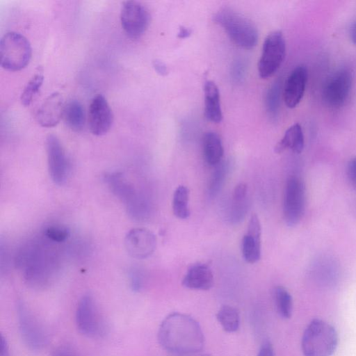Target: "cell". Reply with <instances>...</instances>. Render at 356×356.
<instances>
[{"label": "cell", "mask_w": 356, "mask_h": 356, "mask_svg": "<svg viewBox=\"0 0 356 356\" xmlns=\"http://www.w3.org/2000/svg\"><path fill=\"white\" fill-rule=\"evenodd\" d=\"M158 341L163 349L184 355L200 351L204 344V337L200 325L193 318L174 312L161 322Z\"/></svg>", "instance_id": "6da1fadb"}, {"label": "cell", "mask_w": 356, "mask_h": 356, "mask_svg": "<svg viewBox=\"0 0 356 356\" xmlns=\"http://www.w3.org/2000/svg\"><path fill=\"white\" fill-rule=\"evenodd\" d=\"M41 244L31 243L19 252L17 264L24 268V277L27 283L37 289L47 286L53 278L55 267L51 252H46Z\"/></svg>", "instance_id": "7a4b0ae2"}, {"label": "cell", "mask_w": 356, "mask_h": 356, "mask_svg": "<svg viewBox=\"0 0 356 356\" xmlns=\"http://www.w3.org/2000/svg\"><path fill=\"white\" fill-rule=\"evenodd\" d=\"M339 342L335 328L321 318L312 319L305 327L301 339L304 356H332Z\"/></svg>", "instance_id": "3957f363"}, {"label": "cell", "mask_w": 356, "mask_h": 356, "mask_svg": "<svg viewBox=\"0 0 356 356\" xmlns=\"http://www.w3.org/2000/svg\"><path fill=\"white\" fill-rule=\"evenodd\" d=\"M104 181L111 193L123 202L131 218L144 220L147 218L150 213L149 202L122 172H106Z\"/></svg>", "instance_id": "277c9868"}, {"label": "cell", "mask_w": 356, "mask_h": 356, "mask_svg": "<svg viewBox=\"0 0 356 356\" xmlns=\"http://www.w3.org/2000/svg\"><path fill=\"white\" fill-rule=\"evenodd\" d=\"M213 20L239 47L250 49L256 46L258 40L256 26L252 21L238 12L224 7L215 13Z\"/></svg>", "instance_id": "5b68a950"}, {"label": "cell", "mask_w": 356, "mask_h": 356, "mask_svg": "<svg viewBox=\"0 0 356 356\" xmlns=\"http://www.w3.org/2000/svg\"><path fill=\"white\" fill-rule=\"evenodd\" d=\"M32 49L29 41L17 32H8L0 41L1 66L10 72L26 67L31 58Z\"/></svg>", "instance_id": "8992f818"}, {"label": "cell", "mask_w": 356, "mask_h": 356, "mask_svg": "<svg viewBox=\"0 0 356 356\" xmlns=\"http://www.w3.org/2000/svg\"><path fill=\"white\" fill-rule=\"evenodd\" d=\"M286 54V43L281 31L271 32L266 38L258 63L260 77L271 76L282 65Z\"/></svg>", "instance_id": "52a82bcc"}, {"label": "cell", "mask_w": 356, "mask_h": 356, "mask_svg": "<svg viewBox=\"0 0 356 356\" xmlns=\"http://www.w3.org/2000/svg\"><path fill=\"white\" fill-rule=\"evenodd\" d=\"M305 186L302 180L292 176L288 179L284 193L283 216L289 227L296 225L302 219L305 208Z\"/></svg>", "instance_id": "ba28073f"}, {"label": "cell", "mask_w": 356, "mask_h": 356, "mask_svg": "<svg viewBox=\"0 0 356 356\" xmlns=\"http://www.w3.org/2000/svg\"><path fill=\"white\" fill-rule=\"evenodd\" d=\"M75 320L79 331L88 337L95 338L104 333L103 318L94 298L89 294L84 295L79 301Z\"/></svg>", "instance_id": "9c48e42d"}, {"label": "cell", "mask_w": 356, "mask_h": 356, "mask_svg": "<svg viewBox=\"0 0 356 356\" xmlns=\"http://www.w3.org/2000/svg\"><path fill=\"white\" fill-rule=\"evenodd\" d=\"M353 84V74L348 68L333 73L324 84L322 97L327 106L332 108L342 106L349 97Z\"/></svg>", "instance_id": "30bf717a"}, {"label": "cell", "mask_w": 356, "mask_h": 356, "mask_svg": "<svg viewBox=\"0 0 356 356\" xmlns=\"http://www.w3.org/2000/svg\"><path fill=\"white\" fill-rule=\"evenodd\" d=\"M120 22L125 33L131 38H140L147 29L150 15L147 8L140 2H124L120 11Z\"/></svg>", "instance_id": "8fae6325"}, {"label": "cell", "mask_w": 356, "mask_h": 356, "mask_svg": "<svg viewBox=\"0 0 356 356\" xmlns=\"http://www.w3.org/2000/svg\"><path fill=\"white\" fill-rule=\"evenodd\" d=\"M46 149L49 173L51 180L57 185H63L69 174V163L63 145L54 134L46 140Z\"/></svg>", "instance_id": "7c38bea8"}, {"label": "cell", "mask_w": 356, "mask_h": 356, "mask_svg": "<svg viewBox=\"0 0 356 356\" xmlns=\"http://www.w3.org/2000/svg\"><path fill=\"white\" fill-rule=\"evenodd\" d=\"M88 120L89 129L95 136H103L110 130L113 122V114L102 95H97L92 99Z\"/></svg>", "instance_id": "4fadbf2b"}, {"label": "cell", "mask_w": 356, "mask_h": 356, "mask_svg": "<svg viewBox=\"0 0 356 356\" xmlns=\"http://www.w3.org/2000/svg\"><path fill=\"white\" fill-rule=\"evenodd\" d=\"M124 246L133 258L143 259L149 257L156 248L154 234L145 228H134L126 235Z\"/></svg>", "instance_id": "5bb4252c"}, {"label": "cell", "mask_w": 356, "mask_h": 356, "mask_svg": "<svg viewBox=\"0 0 356 356\" xmlns=\"http://www.w3.org/2000/svg\"><path fill=\"white\" fill-rule=\"evenodd\" d=\"M19 329L24 341L33 349H40L47 341L46 334L38 321L22 305L18 307Z\"/></svg>", "instance_id": "9a60e30c"}, {"label": "cell", "mask_w": 356, "mask_h": 356, "mask_svg": "<svg viewBox=\"0 0 356 356\" xmlns=\"http://www.w3.org/2000/svg\"><path fill=\"white\" fill-rule=\"evenodd\" d=\"M65 104L58 92L49 95L35 113L37 122L43 127H53L63 118Z\"/></svg>", "instance_id": "2e32d148"}, {"label": "cell", "mask_w": 356, "mask_h": 356, "mask_svg": "<svg viewBox=\"0 0 356 356\" xmlns=\"http://www.w3.org/2000/svg\"><path fill=\"white\" fill-rule=\"evenodd\" d=\"M307 70L297 66L287 77L283 90V99L287 107L295 108L301 101L307 81Z\"/></svg>", "instance_id": "e0dca14e"}, {"label": "cell", "mask_w": 356, "mask_h": 356, "mask_svg": "<svg viewBox=\"0 0 356 356\" xmlns=\"http://www.w3.org/2000/svg\"><path fill=\"white\" fill-rule=\"evenodd\" d=\"M261 227L257 214H252L248 226L247 233L244 235L241 252L245 261L250 264L258 261L261 258Z\"/></svg>", "instance_id": "ac0fdd59"}, {"label": "cell", "mask_w": 356, "mask_h": 356, "mask_svg": "<svg viewBox=\"0 0 356 356\" xmlns=\"http://www.w3.org/2000/svg\"><path fill=\"white\" fill-rule=\"evenodd\" d=\"M182 285L191 289L209 290L213 285V273L207 264H195L188 270Z\"/></svg>", "instance_id": "d6986e66"}, {"label": "cell", "mask_w": 356, "mask_h": 356, "mask_svg": "<svg viewBox=\"0 0 356 356\" xmlns=\"http://www.w3.org/2000/svg\"><path fill=\"white\" fill-rule=\"evenodd\" d=\"M204 115L211 122L218 123L222 119L220 102V94L214 82L208 81L204 83Z\"/></svg>", "instance_id": "ffe728a7"}, {"label": "cell", "mask_w": 356, "mask_h": 356, "mask_svg": "<svg viewBox=\"0 0 356 356\" xmlns=\"http://www.w3.org/2000/svg\"><path fill=\"white\" fill-rule=\"evenodd\" d=\"M305 145L304 135L301 126L294 124L285 132L282 138L275 147V152L281 153L289 149L295 153L302 152Z\"/></svg>", "instance_id": "44dd1931"}, {"label": "cell", "mask_w": 356, "mask_h": 356, "mask_svg": "<svg viewBox=\"0 0 356 356\" xmlns=\"http://www.w3.org/2000/svg\"><path fill=\"white\" fill-rule=\"evenodd\" d=\"M312 276L315 282L321 285H332L338 276V269L334 261L327 257L320 258L314 264Z\"/></svg>", "instance_id": "7402d4cb"}, {"label": "cell", "mask_w": 356, "mask_h": 356, "mask_svg": "<svg viewBox=\"0 0 356 356\" xmlns=\"http://www.w3.org/2000/svg\"><path fill=\"white\" fill-rule=\"evenodd\" d=\"M204 160L210 165H217L223 156V147L220 136L215 132L206 133L202 138Z\"/></svg>", "instance_id": "603a6c76"}, {"label": "cell", "mask_w": 356, "mask_h": 356, "mask_svg": "<svg viewBox=\"0 0 356 356\" xmlns=\"http://www.w3.org/2000/svg\"><path fill=\"white\" fill-rule=\"evenodd\" d=\"M63 119L71 130L81 131L86 122L85 110L82 104L76 99L70 101L65 104Z\"/></svg>", "instance_id": "cb8c5ba5"}, {"label": "cell", "mask_w": 356, "mask_h": 356, "mask_svg": "<svg viewBox=\"0 0 356 356\" xmlns=\"http://www.w3.org/2000/svg\"><path fill=\"white\" fill-rule=\"evenodd\" d=\"M190 191L188 187L179 186L174 192L172 199V211L179 219H186L190 216L188 207Z\"/></svg>", "instance_id": "d4e9b609"}, {"label": "cell", "mask_w": 356, "mask_h": 356, "mask_svg": "<svg viewBox=\"0 0 356 356\" xmlns=\"http://www.w3.org/2000/svg\"><path fill=\"white\" fill-rule=\"evenodd\" d=\"M216 318L223 330L227 332H236L239 328V314L232 306H222L216 314Z\"/></svg>", "instance_id": "484cf974"}, {"label": "cell", "mask_w": 356, "mask_h": 356, "mask_svg": "<svg viewBox=\"0 0 356 356\" xmlns=\"http://www.w3.org/2000/svg\"><path fill=\"white\" fill-rule=\"evenodd\" d=\"M273 297L279 315L283 318H289L293 311V300L290 293L284 286H277L274 289Z\"/></svg>", "instance_id": "4316f807"}, {"label": "cell", "mask_w": 356, "mask_h": 356, "mask_svg": "<svg viewBox=\"0 0 356 356\" xmlns=\"http://www.w3.org/2000/svg\"><path fill=\"white\" fill-rule=\"evenodd\" d=\"M44 81L43 71L38 67V71L27 83L22 92L20 100L24 106H29L38 93Z\"/></svg>", "instance_id": "83f0119b"}, {"label": "cell", "mask_w": 356, "mask_h": 356, "mask_svg": "<svg viewBox=\"0 0 356 356\" xmlns=\"http://www.w3.org/2000/svg\"><path fill=\"white\" fill-rule=\"evenodd\" d=\"M229 163L227 162L217 165L208 186V194L210 197H215L220 191L229 173Z\"/></svg>", "instance_id": "f1b7e54d"}, {"label": "cell", "mask_w": 356, "mask_h": 356, "mask_svg": "<svg viewBox=\"0 0 356 356\" xmlns=\"http://www.w3.org/2000/svg\"><path fill=\"white\" fill-rule=\"evenodd\" d=\"M281 86L279 81L275 82L269 88L266 96V111L271 118L277 116L280 104Z\"/></svg>", "instance_id": "f546056e"}, {"label": "cell", "mask_w": 356, "mask_h": 356, "mask_svg": "<svg viewBox=\"0 0 356 356\" xmlns=\"http://www.w3.org/2000/svg\"><path fill=\"white\" fill-rule=\"evenodd\" d=\"M43 234L51 242L61 243L69 237L70 231L63 226L49 225L44 229Z\"/></svg>", "instance_id": "4dcf8cb0"}, {"label": "cell", "mask_w": 356, "mask_h": 356, "mask_svg": "<svg viewBox=\"0 0 356 356\" xmlns=\"http://www.w3.org/2000/svg\"><path fill=\"white\" fill-rule=\"evenodd\" d=\"M248 210L247 199L243 200H233L229 218L230 222L237 224L241 222L245 216Z\"/></svg>", "instance_id": "1f68e13d"}, {"label": "cell", "mask_w": 356, "mask_h": 356, "mask_svg": "<svg viewBox=\"0 0 356 356\" xmlns=\"http://www.w3.org/2000/svg\"><path fill=\"white\" fill-rule=\"evenodd\" d=\"M346 175L350 184L356 190V156L352 158L348 163Z\"/></svg>", "instance_id": "d6a6232c"}, {"label": "cell", "mask_w": 356, "mask_h": 356, "mask_svg": "<svg viewBox=\"0 0 356 356\" xmlns=\"http://www.w3.org/2000/svg\"><path fill=\"white\" fill-rule=\"evenodd\" d=\"M248 187L244 183H240L236 185L233 192V200H243L247 199Z\"/></svg>", "instance_id": "836d02e7"}, {"label": "cell", "mask_w": 356, "mask_h": 356, "mask_svg": "<svg viewBox=\"0 0 356 356\" xmlns=\"http://www.w3.org/2000/svg\"><path fill=\"white\" fill-rule=\"evenodd\" d=\"M130 282L133 290L139 291L142 287V277L138 271L133 270L130 274Z\"/></svg>", "instance_id": "e575fe53"}, {"label": "cell", "mask_w": 356, "mask_h": 356, "mask_svg": "<svg viewBox=\"0 0 356 356\" xmlns=\"http://www.w3.org/2000/svg\"><path fill=\"white\" fill-rule=\"evenodd\" d=\"M51 356H79L71 348L67 346H59L51 353Z\"/></svg>", "instance_id": "d590c367"}, {"label": "cell", "mask_w": 356, "mask_h": 356, "mask_svg": "<svg viewBox=\"0 0 356 356\" xmlns=\"http://www.w3.org/2000/svg\"><path fill=\"white\" fill-rule=\"evenodd\" d=\"M257 356H275L273 347L270 341H265L260 347Z\"/></svg>", "instance_id": "8d00e7d4"}, {"label": "cell", "mask_w": 356, "mask_h": 356, "mask_svg": "<svg viewBox=\"0 0 356 356\" xmlns=\"http://www.w3.org/2000/svg\"><path fill=\"white\" fill-rule=\"evenodd\" d=\"M153 67L155 71L160 75L164 76L168 73L167 67L159 60H155L153 62Z\"/></svg>", "instance_id": "74e56055"}, {"label": "cell", "mask_w": 356, "mask_h": 356, "mask_svg": "<svg viewBox=\"0 0 356 356\" xmlns=\"http://www.w3.org/2000/svg\"><path fill=\"white\" fill-rule=\"evenodd\" d=\"M0 356H10L8 352V346L6 339L5 337L1 335V353Z\"/></svg>", "instance_id": "f35d334b"}, {"label": "cell", "mask_w": 356, "mask_h": 356, "mask_svg": "<svg viewBox=\"0 0 356 356\" xmlns=\"http://www.w3.org/2000/svg\"><path fill=\"white\" fill-rule=\"evenodd\" d=\"M191 34V31L184 26H181L179 28V31L178 33V38H186L190 36Z\"/></svg>", "instance_id": "ab89813d"}, {"label": "cell", "mask_w": 356, "mask_h": 356, "mask_svg": "<svg viewBox=\"0 0 356 356\" xmlns=\"http://www.w3.org/2000/svg\"><path fill=\"white\" fill-rule=\"evenodd\" d=\"M350 35L353 43L356 46V22L351 27Z\"/></svg>", "instance_id": "60d3db41"}, {"label": "cell", "mask_w": 356, "mask_h": 356, "mask_svg": "<svg viewBox=\"0 0 356 356\" xmlns=\"http://www.w3.org/2000/svg\"><path fill=\"white\" fill-rule=\"evenodd\" d=\"M201 356H212V355H210V354H204V355H201Z\"/></svg>", "instance_id": "b9f144b4"}]
</instances>
